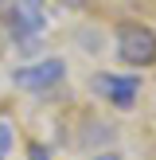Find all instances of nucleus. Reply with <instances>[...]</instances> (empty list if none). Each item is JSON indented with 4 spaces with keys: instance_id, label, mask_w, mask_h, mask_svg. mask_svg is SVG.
Instances as JSON below:
<instances>
[{
    "instance_id": "f03ea898",
    "label": "nucleus",
    "mask_w": 156,
    "mask_h": 160,
    "mask_svg": "<svg viewBox=\"0 0 156 160\" xmlns=\"http://www.w3.org/2000/svg\"><path fill=\"white\" fill-rule=\"evenodd\" d=\"M43 31H47V8H43V0H12V4H8V35H12L16 47L31 51Z\"/></svg>"
},
{
    "instance_id": "20e7f679",
    "label": "nucleus",
    "mask_w": 156,
    "mask_h": 160,
    "mask_svg": "<svg viewBox=\"0 0 156 160\" xmlns=\"http://www.w3.org/2000/svg\"><path fill=\"white\" fill-rule=\"evenodd\" d=\"M90 86H94L98 98H105L117 109H129L137 102V94H140V78L137 74H109V70H101V74H94Z\"/></svg>"
},
{
    "instance_id": "0eeeda50",
    "label": "nucleus",
    "mask_w": 156,
    "mask_h": 160,
    "mask_svg": "<svg viewBox=\"0 0 156 160\" xmlns=\"http://www.w3.org/2000/svg\"><path fill=\"white\" fill-rule=\"evenodd\" d=\"M8 4H12V0H0V16H4V8H8Z\"/></svg>"
},
{
    "instance_id": "f257e3e1",
    "label": "nucleus",
    "mask_w": 156,
    "mask_h": 160,
    "mask_svg": "<svg viewBox=\"0 0 156 160\" xmlns=\"http://www.w3.org/2000/svg\"><path fill=\"white\" fill-rule=\"evenodd\" d=\"M117 59L133 70H144V67H156V28L148 23H137V20H125L117 23Z\"/></svg>"
},
{
    "instance_id": "423d86ee",
    "label": "nucleus",
    "mask_w": 156,
    "mask_h": 160,
    "mask_svg": "<svg viewBox=\"0 0 156 160\" xmlns=\"http://www.w3.org/2000/svg\"><path fill=\"white\" fill-rule=\"evenodd\" d=\"M94 160H121V152H101V156H94Z\"/></svg>"
},
{
    "instance_id": "39448f33",
    "label": "nucleus",
    "mask_w": 156,
    "mask_h": 160,
    "mask_svg": "<svg viewBox=\"0 0 156 160\" xmlns=\"http://www.w3.org/2000/svg\"><path fill=\"white\" fill-rule=\"evenodd\" d=\"M12 145H16V133H12V125H8V121H0V160L12 152Z\"/></svg>"
},
{
    "instance_id": "7ed1b4c3",
    "label": "nucleus",
    "mask_w": 156,
    "mask_h": 160,
    "mask_svg": "<svg viewBox=\"0 0 156 160\" xmlns=\"http://www.w3.org/2000/svg\"><path fill=\"white\" fill-rule=\"evenodd\" d=\"M66 78V62L62 59H39V62H31V67H20V70H12V82L20 86V90H31V94H47V90H55V86Z\"/></svg>"
}]
</instances>
